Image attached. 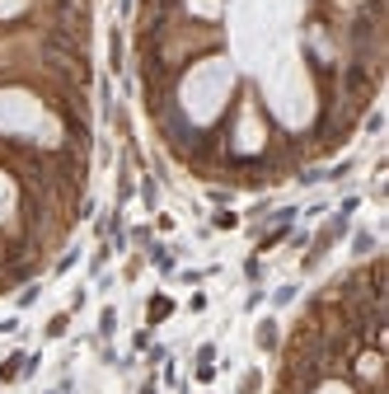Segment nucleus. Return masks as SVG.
Here are the masks:
<instances>
[{"instance_id":"f257e3e1","label":"nucleus","mask_w":389,"mask_h":394,"mask_svg":"<svg viewBox=\"0 0 389 394\" xmlns=\"http://www.w3.org/2000/svg\"><path fill=\"white\" fill-rule=\"evenodd\" d=\"M352 385H366V390H385V352L370 348V343H361V348L352 352Z\"/></svg>"},{"instance_id":"f03ea898","label":"nucleus","mask_w":389,"mask_h":394,"mask_svg":"<svg viewBox=\"0 0 389 394\" xmlns=\"http://www.w3.org/2000/svg\"><path fill=\"white\" fill-rule=\"evenodd\" d=\"M145 259H150V268H155V272H165V277H174V272H178V249L160 244V239L145 244Z\"/></svg>"},{"instance_id":"7ed1b4c3","label":"nucleus","mask_w":389,"mask_h":394,"mask_svg":"<svg viewBox=\"0 0 389 394\" xmlns=\"http://www.w3.org/2000/svg\"><path fill=\"white\" fill-rule=\"evenodd\" d=\"M254 343H258V352H277L281 348V324H277V315H263L254 324Z\"/></svg>"},{"instance_id":"20e7f679","label":"nucleus","mask_w":389,"mask_h":394,"mask_svg":"<svg viewBox=\"0 0 389 394\" xmlns=\"http://www.w3.org/2000/svg\"><path fill=\"white\" fill-rule=\"evenodd\" d=\"M108 71L127 76V33L123 28H108Z\"/></svg>"},{"instance_id":"39448f33","label":"nucleus","mask_w":389,"mask_h":394,"mask_svg":"<svg viewBox=\"0 0 389 394\" xmlns=\"http://www.w3.org/2000/svg\"><path fill=\"white\" fill-rule=\"evenodd\" d=\"M38 19V0H0V28H10L14 19Z\"/></svg>"},{"instance_id":"423d86ee","label":"nucleus","mask_w":389,"mask_h":394,"mask_svg":"<svg viewBox=\"0 0 389 394\" xmlns=\"http://www.w3.org/2000/svg\"><path fill=\"white\" fill-rule=\"evenodd\" d=\"M178 305L169 301V296H150V301H145V328H155V324H165L169 315H174Z\"/></svg>"},{"instance_id":"0eeeda50","label":"nucleus","mask_w":389,"mask_h":394,"mask_svg":"<svg viewBox=\"0 0 389 394\" xmlns=\"http://www.w3.org/2000/svg\"><path fill=\"white\" fill-rule=\"evenodd\" d=\"M370 254H380V235H375V230H356V235H352V259L366 263Z\"/></svg>"},{"instance_id":"6e6552de","label":"nucleus","mask_w":389,"mask_h":394,"mask_svg":"<svg viewBox=\"0 0 389 394\" xmlns=\"http://www.w3.org/2000/svg\"><path fill=\"white\" fill-rule=\"evenodd\" d=\"M136 192H141L145 212H160V179L155 174H141V179H136Z\"/></svg>"},{"instance_id":"1a4fd4ad","label":"nucleus","mask_w":389,"mask_h":394,"mask_svg":"<svg viewBox=\"0 0 389 394\" xmlns=\"http://www.w3.org/2000/svg\"><path fill=\"white\" fill-rule=\"evenodd\" d=\"M24 357H28V352H10V357L0 361V385H10V380L24 375Z\"/></svg>"},{"instance_id":"9d476101","label":"nucleus","mask_w":389,"mask_h":394,"mask_svg":"<svg viewBox=\"0 0 389 394\" xmlns=\"http://www.w3.org/2000/svg\"><path fill=\"white\" fill-rule=\"evenodd\" d=\"M66 328H71V310H61V315H52L43 324V338H47V343H56V338H66Z\"/></svg>"},{"instance_id":"9b49d317","label":"nucleus","mask_w":389,"mask_h":394,"mask_svg":"<svg viewBox=\"0 0 389 394\" xmlns=\"http://www.w3.org/2000/svg\"><path fill=\"white\" fill-rule=\"evenodd\" d=\"M113 333H118V305H103V315H99V343H108Z\"/></svg>"},{"instance_id":"f8f14e48","label":"nucleus","mask_w":389,"mask_h":394,"mask_svg":"<svg viewBox=\"0 0 389 394\" xmlns=\"http://www.w3.org/2000/svg\"><path fill=\"white\" fill-rule=\"evenodd\" d=\"M296 296H301V286H296V281H281L277 291H272V310H286Z\"/></svg>"},{"instance_id":"ddd939ff","label":"nucleus","mask_w":389,"mask_h":394,"mask_svg":"<svg viewBox=\"0 0 389 394\" xmlns=\"http://www.w3.org/2000/svg\"><path fill=\"white\" fill-rule=\"evenodd\" d=\"M38 296H43V286H38V281H24V291L14 296V310H28V305H38Z\"/></svg>"},{"instance_id":"4468645a","label":"nucleus","mask_w":389,"mask_h":394,"mask_svg":"<svg viewBox=\"0 0 389 394\" xmlns=\"http://www.w3.org/2000/svg\"><path fill=\"white\" fill-rule=\"evenodd\" d=\"M356 127H361L366 136H380V127H385V113H380V108H370V113H366V123H356Z\"/></svg>"},{"instance_id":"2eb2a0df","label":"nucleus","mask_w":389,"mask_h":394,"mask_svg":"<svg viewBox=\"0 0 389 394\" xmlns=\"http://www.w3.org/2000/svg\"><path fill=\"white\" fill-rule=\"evenodd\" d=\"M212 225H216V230H239V212H225V207H221V212L212 216Z\"/></svg>"},{"instance_id":"dca6fc26","label":"nucleus","mask_w":389,"mask_h":394,"mask_svg":"<svg viewBox=\"0 0 389 394\" xmlns=\"http://www.w3.org/2000/svg\"><path fill=\"white\" fill-rule=\"evenodd\" d=\"M263 390V371H244L239 375V394H258Z\"/></svg>"},{"instance_id":"f3484780","label":"nucleus","mask_w":389,"mask_h":394,"mask_svg":"<svg viewBox=\"0 0 389 394\" xmlns=\"http://www.w3.org/2000/svg\"><path fill=\"white\" fill-rule=\"evenodd\" d=\"M76 259H80V249H66V254H61V259L52 263V277H61V272H71V268H76Z\"/></svg>"},{"instance_id":"a211bd4d","label":"nucleus","mask_w":389,"mask_h":394,"mask_svg":"<svg viewBox=\"0 0 389 394\" xmlns=\"http://www.w3.org/2000/svg\"><path fill=\"white\" fill-rule=\"evenodd\" d=\"M244 277L254 281V286L263 281V254H254V259H244Z\"/></svg>"},{"instance_id":"6ab92c4d","label":"nucleus","mask_w":389,"mask_h":394,"mask_svg":"<svg viewBox=\"0 0 389 394\" xmlns=\"http://www.w3.org/2000/svg\"><path fill=\"white\" fill-rule=\"evenodd\" d=\"M192 366H216V343H202L197 348V361Z\"/></svg>"},{"instance_id":"aec40b11","label":"nucleus","mask_w":389,"mask_h":394,"mask_svg":"<svg viewBox=\"0 0 389 394\" xmlns=\"http://www.w3.org/2000/svg\"><path fill=\"white\" fill-rule=\"evenodd\" d=\"M216 375H221L216 366H192V380H197V385H212Z\"/></svg>"},{"instance_id":"412c9836","label":"nucleus","mask_w":389,"mask_h":394,"mask_svg":"<svg viewBox=\"0 0 389 394\" xmlns=\"http://www.w3.org/2000/svg\"><path fill=\"white\" fill-rule=\"evenodd\" d=\"M145 361H150V366H165V361H169V348H145Z\"/></svg>"},{"instance_id":"4be33fe9","label":"nucleus","mask_w":389,"mask_h":394,"mask_svg":"<svg viewBox=\"0 0 389 394\" xmlns=\"http://www.w3.org/2000/svg\"><path fill=\"white\" fill-rule=\"evenodd\" d=\"M150 333H155V328H136V338H132V348H136V352H145V348H150Z\"/></svg>"},{"instance_id":"5701e85b","label":"nucleus","mask_w":389,"mask_h":394,"mask_svg":"<svg viewBox=\"0 0 389 394\" xmlns=\"http://www.w3.org/2000/svg\"><path fill=\"white\" fill-rule=\"evenodd\" d=\"M263 301H267V291H263V286H254V291H249V301H244V310H258Z\"/></svg>"},{"instance_id":"b1692460","label":"nucleus","mask_w":389,"mask_h":394,"mask_svg":"<svg viewBox=\"0 0 389 394\" xmlns=\"http://www.w3.org/2000/svg\"><path fill=\"white\" fill-rule=\"evenodd\" d=\"M174 225H178V221H174V216H169V212H155V230H165V235H169Z\"/></svg>"},{"instance_id":"393cba45","label":"nucleus","mask_w":389,"mask_h":394,"mask_svg":"<svg viewBox=\"0 0 389 394\" xmlns=\"http://www.w3.org/2000/svg\"><path fill=\"white\" fill-rule=\"evenodd\" d=\"M188 310H192V315H202V310H207V291H197V296H192V301H188Z\"/></svg>"},{"instance_id":"a878e982","label":"nucleus","mask_w":389,"mask_h":394,"mask_svg":"<svg viewBox=\"0 0 389 394\" xmlns=\"http://www.w3.org/2000/svg\"><path fill=\"white\" fill-rule=\"evenodd\" d=\"M136 394H160V385H155V380H145V385H141Z\"/></svg>"},{"instance_id":"bb28decb","label":"nucleus","mask_w":389,"mask_h":394,"mask_svg":"<svg viewBox=\"0 0 389 394\" xmlns=\"http://www.w3.org/2000/svg\"><path fill=\"white\" fill-rule=\"evenodd\" d=\"M43 394H61V385H56V390H43Z\"/></svg>"},{"instance_id":"cd10ccee","label":"nucleus","mask_w":389,"mask_h":394,"mask_svg":"<svg viewBox=\"0 0 389 394\" xmlns=\"http://www.w3.org/2000/svg\"><path fill=\"white\" fill-rule=\"evenodd\" d=\"M370 394H385V390H370Z\"/></svg>"}]
</instances>
